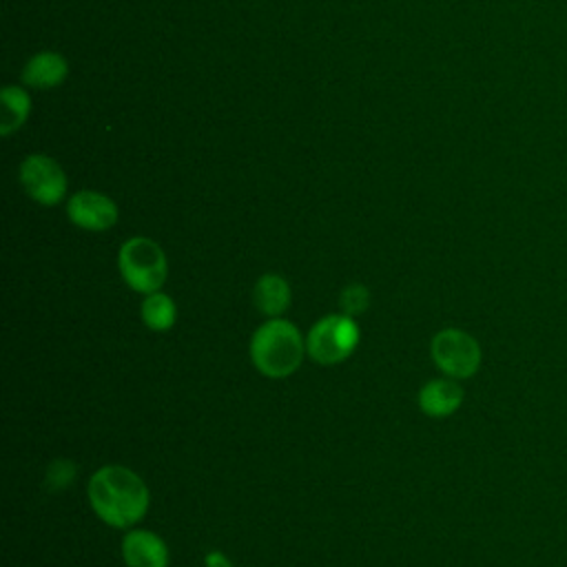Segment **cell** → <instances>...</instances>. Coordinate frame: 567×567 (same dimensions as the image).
<instances>
[{
  "label": "cell",
  "mask_w": 567,
  "mask_h": 567,
  "mask_svg": "<svg viewBox=\"0 0 567 567\" xmlns=\"http://www.w3.org/2000/svg\"><path fill=\"white\" fill-rule=\"evenodd\" d=\"M86 494L95 514L113 527H131L148 509L144 481L124 465L100 467L91 476Z\"/></svg>",
  "instance_id": "6da1fadb"
},
{
  "label": "cell",
  "mask_w": 567,
  "mask_h": 567,
  "mask_svg": "<svg viewBox=\"0 0 567 567\" xmlns=\"http://www.w3.org/2000/svg\"><path fill=\"white\" fill-rule=\"evenodd\" d=\"M306 343L295 323L286 319H270L261 323L250 339V359L255 368L270 377L284 379L292 374L303 359Z\"/></svg>",
  "instance_id": "7a4b0ae2"
},
{
  "label": "cell",
  "mask_w": 567,
  "mask_h": 567,
  "mask_svg": "<svg viewBox=\"0 0 567 567\" xmlns=\"http://www.w3.org/2000/svg\"><path fill=\"white\" fill-rule=\"evenodd\" d=\"M117 266L122 272V279L137 292H157L168 272L166 255L148 237H131L122 244L117 252Z\"/></svg>",
  "instance_id": "3957f363"
},
{
  "label": "cell",
  "mask_w": 567,
  "mask_h": 567,
  "mask_svg": "<svg viewBox=\"0 0 567 567\" xmlns=\"http://www.w3.org/2000/svg\"><path fill=\"white\" fill-rule=\"evenodd\" d=\"M359 343V328L348 315H328L319 319L306 339L308 354L321 365H334L348 359Z\"/></svg>",
  "instance_id": "277c9868"
},
{
  "label": "cell",
  "mask_w": 567,
  "mask_h": 567,
  "mask_svg": "<svg viewBox=\"0 0 567 567\" xmlns=\"http://www.w3.org/2000/svg\"><path fill=\"white\" fill-rule=\"evenodd\" d=\"M432 359L439 370L454 379L472 377L481 365V348L463 330L445 328L432 339Z\"/></svg>",
  "instance_id": "5b68a950"
},
{
  "label": "cell",
  "mask_w": 567,
  "mask_h": 567,
  "mask_svg": "<svg viewBox=\"0 0 567 567\" xmlns=\"http://www.w3.org/2000/svg\"><path fill=\"white\" fill-rule=\"evenodd\" d=\"M20 182L31 199L44 206L62 202L66 195V175L49 155H29L20 164Z\"/></svg>",
  "instance_id": "8992f818"
},
{
  "label": "cell",
  "mask_w": 567,
  "mask_h": 567,
  "mask_svg": "<svg viewBox=\"0 0 567 567\" xmlns=\"http://www.w3.org/2000/svg\"><path fill=\"white\" fill-rule=\"evenodd\" d=\"M69 219L84 230H106L117 221V206L97 190H80L66 204Z\"/></svg>",
  "instance_id": "52a82bcc"
},
{
  "label": "cell",
  "mask_w": 567,
  "mask_h": 567,
  "mask_svg": "<svg viewBox=\"0 0 567 567\" xmlns=\"http://www.w3.org/2000/svg\"><path fill=\"white\" fill-rule=\"evenodd\" d=\"M122 556L128 567H168L166 543L148 529L128 532L122 540Z\"/></svg>",
  "instance_id": "ba28073f"
},
{
  "label": "cell",
  "mask_w": 567,
  "mask_h": 567,
  "mask_svg": "<svg viewBox=\"0 0 567 567\" xmlns=\"http://www.w3.org/2000/svg\"><path fill=\"white\" fill-rule=\"evenodd\" d=\"M463 403V388L450 379H432L419 390V408L434 419L450 416Z\"/></svg>",
  "instance_id": "9c48e42d"
},
{
  "label": "cell",
  "mask_w": 567,
  "mask_h": 567,
  "mask_svg": "<svg viewBox=\"0 0 567 567\" xmlns=\"http://www.w3.org/2000/svg\"><path fill=\"white\" fill-rule=\"evenodd\" d=\"M66 73H69V64L60 53L42 51L24 64L22 80L33 89H53L66 78Z\"/></svg>",
  "instance_id": "30bf717a"
},
{
  "label": "cell",
  "mask_w": 567,
  "mask_h": 567,
  "mask_svg": "<svg viewBox=\"0 0 567 567\" xmlns=\"http://www.w3.org/2000/svg\"><path fill=\"white\" fill-rule=\"evenodd\" d=\"M252 299L259 312L268 317H279L290 306V286L284 277L268 272L255 284Z\"/></svg>",
  "instance_id": "8fae6325"
},
{
  "label": "cell",
  "mask_w": 567,
  "mask_h": 567,
  "mask_svg": "<svg viewBox=\"0 0 567 567\" xmlns=\"http://www.w3.org/2000/svg\"><path fill=\"white\" fill-rule=\"evenodd\" d=\"M2 115H0V133L9 135L16 128H20L31 111V100L24 89L18 86H4L2 89Z\"/></svg>",
  "instance_id": "7c38bea8"
},
{
  "label": "cell",
  "mask_w": 567,
  "mask_h": 567,
  "mask_svg": "<svg viewBox=\"0 0 567 567\" xmlns=\"http://www.w3.org/2000/svg\"><path fill=\"white\" fill-rule=\"evenodd\" d=\"M142 319L151 330L164 332V330L173 328V323L177 319V308L168 295L151 292L142 301Z\"/></svg>",
  "instance_id": "4fadbf2b"
},
{
  "label": "cell",
  "mask_w": 567,
  "mask_h": 567,
  "mask_svg": "<svg viewBox=\"0 0 567 567\" xmlns=\"http://www.w3.org/2000/svg\"><path fill=\"white\" fill-rule=\"evenodd\" d=\"M339 303H341L343 315L357 317V315L365 312V308H368V303H370V290H368L363 284H350V286H346V288L341 290Z\"/></svg>",
  "instance_id": "5bb4252c"
},
{
  "label": "cell",
  "mask_w": 567,
  "mask_h": 567,
  "mask_svg": "<svg viewBox=\"0 0 567 567\" xmlns=\"http://www.w3.org/2000/svg\"><path fill=\"white\" fill-rule=\"evenodd\" d=\"M75 476V465L71 461H55L51 467H49V487L51 489H62L71 478Z\"/></svg>",
  "instance_id": "9a60e30c"
},
{
  "label": "cell",
  "mask_w": 567,
  "mask_h": 567,
  "mask_svg": "<svg viewBox=\"0 0 567 567\" xmlns=\"http://www.w3.org/2000/svg\"><path fill=\"white\" fill-rule=\"evenodd\" d=\"M206 565H208V567H233V565L226 560V556L219 554V551L206 554Z\"/></svg>",
  "instance_id": "2e32d148"
}]
</instances>
